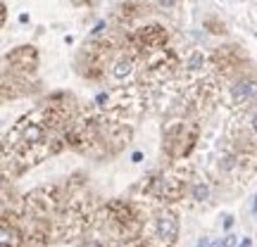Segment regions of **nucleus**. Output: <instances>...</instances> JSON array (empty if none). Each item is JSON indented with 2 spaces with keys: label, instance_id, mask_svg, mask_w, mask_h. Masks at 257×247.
<instances>
[{
  "label": "nucleus",
  "instance_id": "obj_1",
  "mask_svg": "<svg viewBox=\"0 0 257 247\" xmlns=\"http://www.w3.org/2000/svg\"><path fill=\"white\" fill-rule=\"evenodd\" d=\"M105 216H107V219H105L107 221V228L121 240L138 238V233L143 228V221H141L136 207H134L131 202H124V200L107 202Z\"/></svg>",
  "mask_w": 257,
  "mask_h": 247
},
{
  "label": "nucleus",
  "instance_id": "obj_2",
  "mask_svg": "<svg viewBox=\"0 0 257 247\" xmlns=\"http://www.w3.org/2000/svg\"><path fill=\"white\" fill-rule=\"evenodd\" d=\"M146 192L153 195V197H157V200L179 202L186 192V176L179 174V171H167V174L153 178V181L146 185Z\"/></svg>",
  "mask_w": 257,
  "mask_h": 247
},
{
  "label": "nucleus",
  "instance_id": "obj_3",
  "mask_svg": "<svg viewBox=\"0 0 257 247\" xmlns=\"http://www.w3.org/2000/svg\"><path fill=\"white\" fill-rule=\"evenodd\" d=\"M179 238V219L174 211L162 209L155 214L153 219V238H148V242L153 247H172Z\"/></svg>",
  "mask_w": 257,
  "mask_h": 247
},
{
  "label": "nucleus",
  "instance_id": "obj_4",
  "mask_svg": "<svg viewBox=\"0 0 257 247\" xmlns=\"http://www.w3.org/2000/svg\"><path fill=\"white\" fill-rule=\"evenodd\" d=\"M195 136H198V131L184 121H179L174 126H169L165 136V147H167V155L172 157V159H181L184 155H188V150L193 147L195 143Z\"/></svg>",
  "mask_w": 257,
  "mask_h": 247
},
{
  "label": "nucleus",
  "instance_id": "obj_5",
  "mask_svg": "<svg viewBox=\"0 0 257 247\" xmlns=\"http://www.w3.org/2000/svg\"><path fill=\"white\" fill-rule=\"evenodd\" d=\"M231 95L238 105H245V102L255 100L257 98V81L255 79H240L236 81V86L231 88Z\"/></svg>",
  "mask_w": 257,
  "mask_h": 247
},
{
  "label": "nucleus",
  "instance_id": "obj_6",
  "mask_svg": "<svg viewBox=\"0 0 257 247\" xmlns=\"http://www.w3.org/2000/svg\"><path fill=\"white\" fill-rule=\"evenodd\" d=\"M3 247H19L22 245V238H24V230L22 226L17 223H10L8 214H5V219H3Z\"/></svg>",
  "mask_w": 257,
  "mask_h": 247
},
{
  "label": "nucleus",
  "instance_id": "obj_7",
  "mask_svg": "<svg viewBox=\"0 0 257 247\" xmlns=\"http://www.w3.org/2000/svg\"><path fill=\"white\" fill-rule=\"evenodd\" d=\"M131 72H134V57L131 55H121L119 60L114 62V67H112V76H114L117 81H124Z\"/></svg>",
  "mask_w": 257,
  "mask_h": 247
},
{
  "label": "nucleus",
  "instance_id": "obj_8",
  "mask_svg": "<svg viewBox=\"0 0 257 247\" xmlns=\"http://www.w3.org/2000/svg\"><path fill=\"white\" fill-rule=\"evenodd\" d=\"M207 197H210V188H207V183L195 181V185H193V200H195V202H205Z\"/></svg>",
  "mask_w": 257,
  "mask_h": 247
},
{
  "label": "nucleus",
  "instance_id": "obj_9",
  "mask_svg": "<svg viewBox=\"0 0 257 247\" xmlns=\"http://www.w3.org/2000/svg\"><path fill=\"white\" fill-rule=\"evenodd\" d=\"M202 64H205V55H202V53H198V50H195V53H191V57H188V62H186V67H188V69H193V72H195V69H200Z\"/></svg>",
  "mask_w": 257,
  "mask_h": 247
},
{
  "label": "nucleus",
  "instance_id": "obj_10",
  "mask_svg": "<svg viewBox=\"0 0 257 247\" xmlns=\"http://www.w3.org/2000/svg\"><path fill=\"white\" fill-rule=\"evenodd\" d=\"M83 247H107V245H105V242H102V240L93 238V240H88V242H86V245H83Z\"/></svg>",
  "mask_w": 257,
  "mask_h": 247
},
{
  "label": "nucleus",
  "instance_id": "obj_11",
  "mask_svg": "<svg viewBox=\"0 0 257 247\" xmlns=\"http://www.w3.org/2000/svg\"><path fill=\"white\" fill-rule=\"evenodd\" d=\"M236 235H226V240H224V247H236Z\"/></svg>",
  "mask_w": 257,
  "mask_h": 247
},
{
  "label": "nucleus",
  "instance_id": "obj_12",
  "mask_svg": "<svg viewBox=\"0 0 257 247\" xmlns=\"http://www.w3.org/2000/svg\"><path fill=\"white\" fill-rule=\"evenodd\" d=\"M231 226H233V216H226V221H224V228L229 230Z\"/></svg>",
  "mask_w": 257,
  "mask_h": 247
},
{
  "label": "nucleus",
  "instance_id": "obj_13",
  "mask_svg": "<svg viewBox=\"0 0 257 247\" xmlns=\"http://www.w3.org/2000/svg\"><path fill=\"white\" fill-rule=\"evenodd\" d=\"M198 247H210V240H207V238H200V240H198Z\"/></svg>",
  "mask_w": 257,
  "mask_h": 247
},
{
  "label": "nucleus",
  "instance_id": "obj_14",
  "mask_svg": "<svg viewBox=\"0 0 257 247\" xmlns=\"http://www.w3.org/2000/svg\"><path fill=\"white\" fill-rule=\"evenodd\" d=\"M252 131H255V133H257V112H255V114H252Z\"/></svg>",
  "mask_w": 257,
  "mask_h": 247
},
{
  "label": "nucleus",
  "instance_id": "obj_15",
  "mask_svg": "<svg viewBox=\"0 0 257 247\" xmlns=\"http://www.w3.org/2000/svg\"><path fill=\"white\" fill-rule=\"evenodd\" d=\"M131 159H134V162H141V159H143V155H141V152H134V157H131Z\"/></svg>",
  "mask_w": 257,
  "mask_h": 247
},
{
  "label": "nucleus",
  "instance_id": "obj_16",
  "mask_svg": "<svg viewBox=\"0 0 257 247\" xmlns=\"http://www.w3.org/2000/svg\"><path fill=\"white\" fill-rule=\"evenodd\" d=\"M210 247H224V240H214Z\"/></svg>",
  "mask_w": 257,
  "mask_h": 247
},
{
  "label": "nucleus",
  "instance_id": "obj_17",
  "mask_svg": "<svg viewBox=\"0 0 257 247\" xmlns=\"http://www.w3.org/2000/svg\"><path fill=\"white\" fill-rule=\"evenodd\" d=\"M252 214H257V192H255V202H252Z\"/></svg>",
  "mask_w": 257,
  "mask_h": 247
}]
</instances>
